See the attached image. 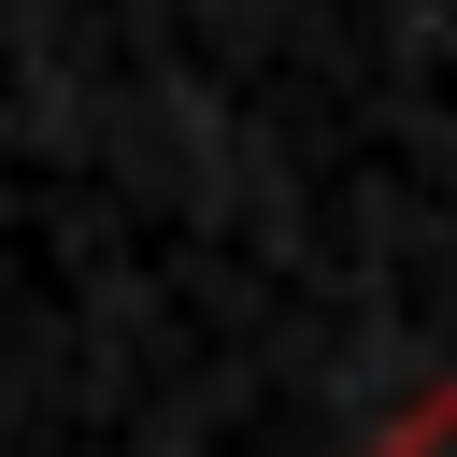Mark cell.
Masks as SVG:
<instances>
[{
  "instance_id": "cell-1",
  "label": "cell",
  "mask_w": 457,
  "mask_h": 457,
  "mask_svg": "<svg viewBox=\"0 0 457 457\" xmlns=\"http://www.w3.org/2000/svg\"><path fill=\"white\" fill-rule=\"evenodd\" d=\"M357 457H457V371H443V386H414V400H400Z\"/></svg>"
}]
</instances>
